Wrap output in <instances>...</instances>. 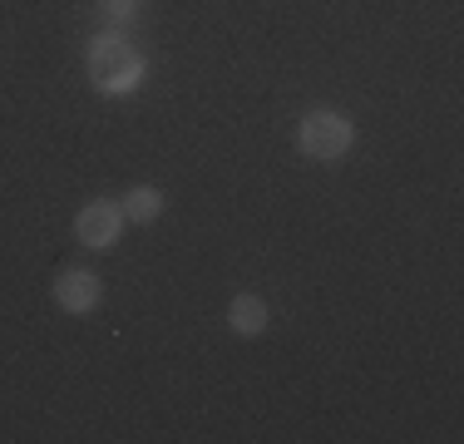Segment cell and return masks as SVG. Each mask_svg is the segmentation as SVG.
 <instances>
[{
    "label": "cell",
    "mask_w": 464,
    "mask_h": 444,
    "mask_svg": "<svg viewBox=\"0 0 464 444\" xmlns=\"http://www.w3.org/2000/svg\"><path fill=\"white\" fill-rule=\"evenodd\" d=\"M159 213H163L159 188H134V193L124 198V217H134V222H153Z\"/></svg>",
    "instance_id": "6"
},
{
    "label": "cell",
    "mask_w": 464,
    "mask_h": 444,
    "mask_svg": "<svg viewBox=\"0 0 464 444\" xmlns=\"http://www.w3.org/2000/svg\"><path fill=\"white\" fill-rule=\"evenodd\" d=\"M90 80L104 94H129L143 80V54L124 35H99L90 44Z\"/></svg>",
    "instance_id": "1"
},
{
    "label": "cell",
    "mask_w": 464,
    "mask_h": 444,
    "mask_svg": "<svg viewBox=\"0 0 464 444\" xmlns=\"http://www.w3.org/2000/svg\"><path fill=\"white\" fill-rule=\"evenodd\" d=\"M54 302H60L64 311H90L99 302V276L84 272V266L60 272V282H54Z\"/></svg>",
    "instance_id": "4"
},
{
    "label": "cell",
    "mask_w": 464,
    "mask_h": 444,
    "mask_svg": "<svg viewBox=\"0 0 464 444\" xmlns=\"http://www.w3.org/2000/svg\"><path fill=\"white\" fill-rule=\"evenodd\" d=\"M119 227H124V213H119L114 203H90L74 217V237H80L84 247H109V242L119 237Z\"/></svg>",
    "instance_id": "3"
},
{
    "label": "cell",
    "mask_w": 464,
    "mask_h": 444,
    "mask_svg": "<svg viewBox=\"0 0 464 444\" xmlns=\"http://www.w3.org/2000/svg\"><path fill=\"white\" fill-rule=\"evenodd\" d=\"M302 149L322 163H336L351 149V124L341 114H331V109H316V114L302 119Z\"/></svg>",
    "instance_id": "2"
},
{
    "label": "cell",
    "mask_w": 464,
    "mask_h": 444,
    "mask_svg": "<svg viewBox=\"0 0 464 444\" xmlns=\"http://www.w3.org/2000/svg\"><path fill=\"white\" fill-rule=\"evenodd\" d=\"M99 5H104L109 20H129V15L139 10V0H99Z\"/></svg>",
    "instance_id": "7"
},
{
    "label": "cell",
    "mask_w": 464,
    "mask_h": 444,
    "mask_svg": "<svg viewBox=\"0 0 464 444\" xmlns=\"http://www.w3.org/2000/svg\"><path fill=\"white\" fill-rule=\"evenodd\" d=\"M227 321H232L237 336H257V331L267 326V306H262V296H232Z\"/></svg>",
    "instance_id": "5"
}]
</instances>
